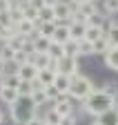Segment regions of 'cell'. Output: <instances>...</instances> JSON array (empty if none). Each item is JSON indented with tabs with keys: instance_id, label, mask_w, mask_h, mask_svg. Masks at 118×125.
Returning a JSON list of instances; mask_svg holds the SVG:
<instances>
[{
	"instance_id": "obj_1",
	"label": "cell",
	"mask_w": 118,
	"mask_h": 125,
	"mask_svg": "<svg viewBox=\"0 0 118 125\" xmlns=\"http://www.w3.org/2000/svg\"><path fill=\"white\" fill-rule=\"evenodd\" d=\"M118 105V98H111V96H107L102 89H94L89 96H87L85 101H82V109L87 114H91V116H100V114H105V112H109V109H114Z\"/></svg>"
},
{
	"instance_id": "obj_2",
	"label": "cell",
	"mask_w": 118,
	"mask_h": 125,
	"mask_svg": "<svg viewBox=\"0 0 118 125\" xmlns=\"http://www.w3.org/2000/svg\"><path fill=\"white\" fill-rule=\"evenodd\" d=\"M36 105L31 98H18L13 105H9V112H11V121L16 125H25L29 118H34L38 112H36Z\"/></svg>"
},
{
	"instance_id": "obj_3",
	"label": "cell",
	"mask_w": 118,
	"mask_h": 125,
	"mask_svg": "<svg viewBox=\"0 0 118 125\" xmlns=\"http://www.w3.org/2000/svg\"><path fill=\"white\" fill-rule=\"evenodd\" d=\"M94 83H91V78H87L82 74H76L71 78V83H69V92H67V96L71 101H85L89 94L94 92Z\"/></svg>"
},
{
	"instance_id": "obj_4",
	"label": "cell",
	"mask_w": 118,
	"mask_h": 125,
	"mask_svg": "<svg viewBox=\"0 0 118 125\" xmlns=\"http://www.w3.org/2000/svg\"><path fill=\"white\" fill-rule=\"evenodd\" d=\"M54 13H56V25H69L71 22V16H73V7L69 2H58L54 7Z\"/></svg>"
},
{
	"instance_id": "obj_5",
	"label": "cell",
	"mask_w": 118,
	"mask_h": 125,
	"mask_svg": "<svg viewBox=\"0 0 118 125\" xmlns=\"http://www.w3.org/2000/svg\"><path fill=\"white\" fill-rule=\"evenodd\" d=\"M58 62V74H63V76H69V78H73L78 74V58H67V56H63L60 60H56Z\"/></svg>"
},
{
	"instance_id": "obj_6",
	"label": "cell",
	"mask_w": 118,
	"mask_h": 125,
	"mask_svg": "<svg viewBox=\"0 0 118 125\" xmlns=\"http://www.w3.org/2000/svg\"><path fill=\"white\" fill-rule=\"evenodd\" d=\"M54 112L60 116V118H65V116H71L73 114V101L69 98V96H60L56 103H54Z\"/></svg>"
},
{
	"instance_id": "obj_7",
	"label": "cell",
	"mask_w": 118,
	"mask_h": 125,
	"mask_svg": "<svg viewBox=\"0 0 118 125\" xmlns=\"http://www.w3.org/2000/svg\"><path fill=\"white\" fill-rule=\"evenodd\" d=\"M36 76H38V69L31 65V62L20 65V69H18V78H20V81H25V83H34Z\"/></svg>"
},
{
	"instance_id": "obj_8",
	"label": "cell",
	"mask_w": 118,
	"mask_h": 125,
	"mask_svg": "<svg viewBox=\"0 0 118 125\" xmlns=\"http://www.w3.org/2000/svg\"><path fill=\"white\" fill-rule=\"evenodd\" d=\"M67 27H69V38H71L73 42H78V40L85 38V29H87L85 22H73V20H71Z\"/></svg>"
},
{
	"instance_id": "obj_9",
	"label": "cell",
	"mask_w": 118,
	"mask_h": 125,
	"mask_svg": "<svg viewBox=\"0 0 118 125\" xmlns=\"http://www.w3.org/2000/svg\"><path fill=\"white\" fill-rule=\"evenodd\" d=\"M31 45H34V52L36 54H47L49 47H51V38H45V36H34L31 38Z\"/></svg>"
},
{
	"instance_id": "obj_10",
	"label": "cell",
	"mask_w": 118,
	"mask_h": 125,
	"mask_svg": "<svg viewBox=\"0 0 118 125\" xmlns=\"http://www.w3.org/2000/svg\"><path fill=\"white\" fill-rule=\"evenodd\" d=\"M69 40H71V38H69V27H67V25H58L56 31H54V36H51V42L65 45V42H69Z\"/></svg>"
},
{
	"instance_id": "obj_11",
	"label": "cell",
	"mask_w": 118,
	"mask_h": 125,
	"mask_svg": "<svg viewBox=\"0 0 118 125\" xmlns=\"http://www.w3.org/2000/svg\"><path fill=\"white\" fill-rule=\"evenodd\" d=\"M16 31L20 36H25V38H34L36 36V22H29V20H20L18 25H16Z\"/></svg>"
},
{
	"instance_id": "obj_12",
	"label": "cell",
	"mask_w": 118,
	"mask_h": 125,
	"mask_svg": "<svg viewBox=\"0 0 118 125\" xmlns=\"http://www.w3.org/2000/svg\"><path fill=\"white\" fill-rule=\"evenodd\" d=\"M69 83H71V78H69V76H63V74H56V78H54V87L58 89V94H60V96H67Z\"/></svg>"
},
{
	"instance_id": "obj_13",
	"label": "cell",
	"mask_w": 118,
	"mask_h": 125,
	"mask_svg": "<svg viewBox=\"0 0 118 125\" xmlns=\"http://www.w3.org/2000/svg\"><path fill=\"white\" fill-rule=\"evenodd\" d=\"M96 123L98 125H118V107L109 109V112H105V114H100Z\"/></svg>"
},
{
	"instance_id": "obj_14",
	"label": "cell",
	"mask_w": 118,
	"mask_h": 125,
	"mask_svg": "<svg viewBox=\"0 0 118 125\" xmlns=\"http://www.w3.org/2000/svg\"><path fill=\"white\" fill-rule=\"evenodd\" d=\"M54 78H56V72L47 67V69H40V72H38L36 81H38L42 87H49V85H54Z\"/></svg>"
},
{
	"instance_id": "obj_15",
	"label": "cell",
	"mask_w": 118,
	"mask_h": 125,
	"mask_svg": "<svg viewBox=\"0 0 118 125\" xmlns=\"http://www.w3.org/2000/svg\"><path fill=\"white\" fill-rule=\"evenodd\" d=\"M105 65L114 72H118V47H111V49L105 54Z\"/></svg>"
},
{
	"instance_id": "obj_16",
	"label": "cell",
	"mask_w": 118,
	"mask_h": 125,
	"mask_svg": "<svg viewBox=\"0 0 118 125\" xmlns=\"http://www.w3.org/2000/svg\"><path fill=\"white\" fill-rule=\"evenodd\" d=\"M20 9H22V18H25V20H29V22H38V9H34L29 2H22Z\"/></svg>"
},
{
	"instance_id": "obj_17",
	"label": "cell",
	"mask_w": 118,
	"mask_h": 125,
	"mask_svg": "<svg viewBox=\"0 0 118 125\" xmlns=\"http://www.w3.org/2000/svg\"><path fill=\"white\" fill-rule=\"evenodd\" d=\"M18 98H20V96H18V92L13 89V87H5L2 92H0V101H5L7 105H13Z\"/></svg>"
},
{
	"instance_id": "obj_18",
	"label": "cell",
	"mask_w": 118,
	"mask_h": 125,
	"mask_svg": "<svg viewBox=\"0 0 118 125\" xmlns=\"http://www.w3.org/2000/svg\"><path fill=\"white\" fill-rule=\"evenodd\" d=\"M34 101V105L36 107H40V105H45L47 103V94H45V87H36L34 92H31V96H29Z\"/></svg>"
},
{
	"instance_id": "obj_19",
	"label": "cell",
	"mask_w": 118,
	"mask_h": 125,
	"mask_svg": "<svg viewBox=\"0 0 118 125\" xmlns=\"http://www.w3.org/2000/svg\"><path fill=\"white\" fill-rule=\"evenodd\" d=\"M100 36H105V29H100V27H87L85 29V40H89V42H96Z\"/></svg>"
},
{
	"instance_id": "obj_20",
	"label": "cell",
	"mask_w": 118,
	"mask_h": 125,
	"mask_svg": "<svg viewBox=\"0 0 118 125\" xmlns=\"http://www.w3.org/2000/svg\"><path fill=\"white\" fill-rule=\"evenodd\" d=\"M109 49H111V45H109V40H107L105 36H100V38L94 42V54H102V56H105Z\"/></svg>"
},
{
	"instance_id": "obj_21",
	"label": "cell",
	"mask_w": 118,
	"mask_h": 125,
	"mask_svg": "<svg viewBox=\"0 0 118 125\" xmlns=\"http://www.w3.org/2000/svg\"><path fill=\"white\" fill-rule=\"evenodd\" d=\"M38 20H40V22H56V13H54V9H51V7H42V9H38Z\"/></svg>"
},
{
	"instance_id": "obj_22",
	"label": "cell",
	"mask_w": 118,
	"mask_h": 125,
	"mask_svg": "<svg viewBox=\"0 0 118 125\" xmlns=\"http://www.w3.org/2000/svg\"><path fill=\"white\" fill-rule=\"evenodd\" d=\"M29 38H25V36H20V34H16V36H13L9 42H5L7 47H11V49L13 52H20V49H25V42H27Z\"/></svg>"
},
{
	"instance_id": "obj_23",
	"label": "cell",
	"mask_w": 118,
	"mask_h": 125,
	"mask_svg": "<svg viewBox=\"0 0 118 125\" xmlns=\"http://www.w3.org/2000/svg\"><path fill=\"white\" fill-rule=\"evenodd\" d=\"M105 20H107V18H105V16H102V13L98 11V13L89 16V18L85 20V25H87V27H100V29H102V27H105Z\"/></svg>"
},
{
	"instance_id": "obj_24",
	"label": "cell",
	"mask_w": 118,
	"mask_h": 125,
	"mask_svg": "<svg viewBox=\"0 0 118 125\" xmlns=\"http://www.w3.org/2000/svg\"><path fill=\"white\" fill-rule=\"evenodd\" d=\"M94 54V42L89 40H78V56H91Z\"/></svg>"
},
{
	"instance_id": "obj_25",
	"label": "cell",
	"mask_w": 118,
	"mask_h": 125,
	"mask_svg": "<svg viewBox=\"0 0 118 125\" xmlns=\"http://www.w3.org/2000/svg\"><path fill=\"white\" fill-rule=\"evenodd\" d=\"M47 56H49L51 60H60V58L65 56V47H63V45H56V42H51V47H49Z\"/></svg>"
},
{
	"instance_id": "obj_26",
	"label": "cell",
	"mask_w": 118,
	"mask_h": 125,
	"mask_svg": "<svg viewBox=\"0 0 118 125\" xmlns=\"http://www.w3.org/2000/svg\"><path fill=\"white\" fill-rule=\"evenodd\" d=\"M102 16H111V13H118V0H102Z\"/></svg>"
},
{
	"instance_id": "obj_27",
	"label": "cell",
	"mask_w": 118,
	"mask_h": 125,
	"mask_svg": "<svg viewBox=\"0 0 118 125\" xmlns=\"http://www.w3.org/2000/svg\"><path fill=\"white\" fill-rule=\"evenodd\" d=\"M18 96L20 98H29L31 96V92H34V83H25V81H20V85H18Z\"/></svg>"
},
{
	"instance_id": "obj_28",
	"label": "cell",
	"mask_w": 118,
	"mask_h": 125,
	"mask_svg": "<svg viewBox=\"0 0 118 125\" xmlns=\"http://www.w3.org/2000/svg\"><path fill=\"white\" fill-rule=\"evenodd\" d=\"M63 47H65V56H67V58H78V42L69 40V42H65Z\"/></svg>"
},
{
	"instance_id": "obj_29",
	"label": "cell",
	"mask_w": 118,
	"mask_h": 125,
	"mask_svg": "<svg viewBox=\"0 0 118 125\" xmlns=\"http://www.w3.org/2000/svg\"><path fill=\"white\" fill-rule=\"evenodd\" d=\"M18 69H20V65L18 62H5V69H2V76L7 78V76H18Z\"/></svg>"
},
{
	"instance_id": "obj_30",
	"label": "cell",
	"mask_w": 118,
	"mask_h": 125,
	"mask_svg": "<svg viewBox=\"0 0 118 125\" xmlns=\"http://www.w3.org/2000/svg\"><path fill=\"white\" fill-rule=\"evenodd\" d=\"M13 54H16V52H13L11 47H7V45L0 47V60H2V62H11L13 60Z\"/></svg>"
},
{
	"instance_id": "obj_31",
	"label": "cell",
	"mask_w": 118,
	"mask_h": 125,
	"mask_svg": "<svg viewBox=\"0 0 118 125\" xmlns=\"http://www.w3.org/2000/svg\"><path fill=\"white\" fill-rule=\"evenodd\" d=\"M100 89L105 92L107 96H111V98H118V87H116V83H111V81H109V83H105V85H102Z\"/></svg>"
},
{
	"instance_id": "obj_32",
	"label": "cell",
	"mask_w": 118,
	"mask_h": 125,
	"mask_svg": "<svg viewBox=\"0 0 118 125\" xmlns=\"http://www.w3.org/2000/svg\"><path fill=\"white\" fill-rule=\"evenodd\" d=\"M42 118H45V123H47V125H60V121H63L60 116H58V114L54 112V109H49V112H47L45 116H42Z\"/></svg>"
},
{
	"instance_id": "obj_33",
	"label": "cell",
	"mask_w": 118,
	"mask_h": 125,
	"mask_svg": "<svg viewBox=\"0 0 118 125\" xmlns=\"http://www.w3.org/2000/svg\"><path fill=\"white\" fill-rule=\"evenodd\" d=\"M13 62H18V65H27V62H29V52H25V49L16 52V54H13Z\"/></svg>"
},
{
	"instance_id": "obj_34",
	"label": "cell",
	"mask_w": 118,
	"mask_h": 125,
	"mask_svg": "<svg viewBox=\"0 0 118 125\" xmlns=\"http://www.w3.org/2000/svg\"><path fill=\"white\" fill-rule=\"evenodd\" d=\"M45 94H47V103H49V101H51V103H56L58 98H60V94H58V89H56L54 85L45 87Z\"/></svg>"
},
{
	"instance_id": "obj_35",
	"label": "cell",
	"mask_w": 118,
	"mask_h": 125,
	"mask_svg": "<svg viewBox=\"0 0 118 125\" xmlns=\"http://www.w3.org/2000/svg\"><path fill=\"white\" fill-rule=\"evenodd\" d=\"M9 18H11L13 25H18V22L22 20V9H20V7H13V9L9 11Z\"/></svg>"
},
{
	"instance_id": "obj_36",
	"label": "cell",
	"mask_w": 118,
	"mask_h": 125,
	"mask_svg": "<svg viewBox=\"0 0 118 125\" xmlns=\"http://www.w3.org/2000/svg\"><path fill=\"white\" fill-rule=\"evenodd\" d=\"M2 78H5V76H2ZM18 85H20V78H18V76H7V78H5V87L18 89Z\"/></svg>"
},
{
	"instance_id": "obj_37",
	"label": "cell",
	"mask_w": 118,
	"mask_h": 125,
	"mask_svg": "<svg viewBox=\"0 0 118 125\" xmlns=\"http://www.w3.org/2000/svg\"><path fill=\"white\" fill-rule=\"evenodd\" d=\"M25 125H47V123H45V118H42V116H38V114H36L34 118H29Z\"/></svg>"
},
{
	"instance_id": "obj_38",
	"label": "cell",
	"mask_w": 118,
	"mask_h": 125,
	"mask_svg": "<svg viewBox=\"0 0 118 125\" xmlns=\"http://www.w3.org/2000/svg\"><path fill=\"white\" fill-rule=\"evenodd\" d=\"M9 11H11V2H9V0H0V16L9 13Z\"/></svg>"
},
{
	"instance_id": "obj_39",
	"label": "cell",
	"mask_w": 118,
	"mask_h": 125,
	"mask_svg": "<svg viewBox=\"0 0 118 125\" xmlns=\"http://www.w3.org/2000/svg\"><path fill=\"white\" fill-rule=\"evenodd\" d=\"M60 125H76V116H73V114H71V116H65V118L60 121Z\"/></svg>"
},
{
	"instance_id": "obj_40",
	"label": "cell",
	"mask_w": 118,
	"mask_h": 125,
	"mask_svg": "<svg viewBox=\"0 0 118 125\" xmlns=\"http://www.w3.org/2000/svg\"><path fill=\"white\" fill-rule=\"evenodd\" d=\"M29 5H31L34 9H42V7H45V2H42V0H29Z\"/></svg>"
},
{
	"instance_id": "obj_41",
	"label": "cell",
	"mask_w": 118,
	"mask_h": 125,
	"mask_svg": "<svg viewBox=\"0 0 118 125\" xmlns=\"http://www.w3.org/2000/svg\"><path fill=\"white\" fill-rule=\"evenodd\" d=\"M85 2H89V0H69V5H71V7H76V9H78V7H82Z\"/></svg>"
},
{
	"instance_id": "obj_42",
	"label": "cell",
	"mask_w": 118,
	"mask_h": 125,
	"mask_svg": "<svg viewBox=\"0 0 118 125\" xmlns=\"http://www.w3.org/2000/svg\"><path fill=\"white\" fill-rule=\"evenodd\" d=\"M42 2H45V7H51V9H54L58 2H60V0H42Z\"/></svg>"
},
{
	"instance_id": "obj_43",
	"label": "cell",
	"mask_w": 118,
	"mask_h": 125,
	"mask_svg": "<svg viewBox=\"0 0 118 125\" xmlns=\"http://www.w3.org/2000/svg\"><path fill=\"white\" fill-rule=\"evenodd\" d=\"M2 89H5V78L0 76V92H2Z\"/></svg>"
},
{
	"instance_id": "obj_44",
	"label": "cell",
	"mask_w": 118,
	"mask_h": 125,
	"mask_svg": "<svg viewBox=\"0 0 118 125\" xmlns=\"http://www.w3.org/2000/svg\"><path fill=\"white\" fill-rule=\"evenodd\" d=\"M2 69H5V62L0 60V76H2Z\"/></svg>"
},
{
	"instance_id": "obj_45",
	"label": "cell",
	"mask_w": 118,
	"mask_h": 125,
	"mask_svg": "<svg viewBox=\"0 0 118 125\" xmlns=\"http://www.w3.org/2000/svg\"><path fill=\"white\" fill-rule=\"evenodd\" d=\"M2 121H5V114H2V112H0V125H2Z\"/></svg>"
},
{
	"instance_id": "obj_46",
	"label": "cell",
	"mask_w": 118,
	"mask_h": 125,
	"mask_svg": "<svg viewBox=\"0 0 118 125\" xmlns=\"http://www.w3.org/2000/svg\"><path fill=\"white\" fill-rule=\"evenodd\" d=\"M2 31H5V27H2V25H0V38H2Z\"/></svg>"
},
{
	"instance_id": "obj_47",
	"label": "cell",
	"mask_w": 118,
	"mask_h": 125,
	"mask_svg": "<svg viewBox=\"0 0 118 125\" xmlns=\"http://www.w3.org/2000/svg\"><path fill=\"white\" fill-rule=\"evenodd\" d=\"M91 125H98V123H91Z\"/></svg>"
},
{
	"instance_id": "obj_48",
	"label": "cell",
	"mask_w": 118,
	"mask_h": 125,
	"mask_svg": "<svg viewBox=\"0 0 118 125\" xmlns=\"http://www.w3.org/2000/svg\"><path fill=\"white\" fill-rule=\"evenodd\" d=\"M91 2H96V0H91Z\"/></svg>"
}]
</instances>
